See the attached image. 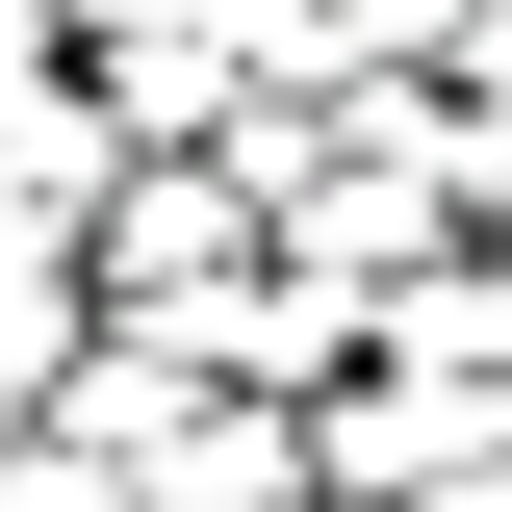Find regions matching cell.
I'll return each instance as SVG.
<instances>
[{
    "label": "cell",
    "mask_w": 512,
    "mask_h": 512,
    "mask_svg": "<svg viewBox=\"0 0 512 512\" xmlns=\"http://www.w3.org/2000/svg\"><path fill=\"white\" fill-rule=\"evenodd\" d=\"M436 461H512V359L359 333V359L308 384V487H333V512H384V487H436Z\"/></svg>",
    "instance_id": "6da1fadb"
},
{
    "label": "cell",
    "mask_w": 512,
    "mask_h": 512,
    "mask_svg": "<svg viewBox=\"0 0 512 512\" xmlns=\"http://www.w3.org/2000/svg\"><path fill=\"white\" fill-rule=\"evenodd\" d=\"M77 77H103L128 128H205L231 77H308V0H52Z\"/></svg>",
    "instance_id": "7a4b0ae2"
},
{
    "label": "cell",
    "mask_w": 512,
    "mask_h": 512,
    "mask_svg": "<svg viewBox=\"0 0 512 512\" xmlns=\"http://www.w3.org/2000/svg\"><path fill=\"white\" fill-rule=\"evenodd\" d=\"M436 77H487V103H512V0H461V52H436Z\"/></svg>",
    "instance_id": "3957f363"
},
{
    "label": "cell",
    "mask_w": 512,
    "mask_h": 512,
    "mask_svg": "<svg viewBox=\"0 0 512 512\" xmlns=\"http://www.w3.org/2000/svg\"><path fill=\"white\" fill-rule=\"evenodd\" d=\"M384 512H512V461H436V487H384Z\"/></svg>",
    "instance_id": "277c9868"
},
{
    "label": "cell",
    "mask_w": 512,
    "mask_h": 512,
    "mask_svg": "<svg viewBox=\"0 0 512 512\" xmlns=\"http://www.w3.org/2000/svg\"><path fill=\"white\" fill-rule=\"evenodd\" d=\"M282 512H333V487H282Z\"/></svg>",
    "instance_id": "5b68a950"
}]
</instances>
